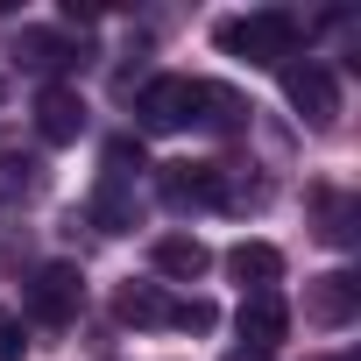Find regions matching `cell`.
Listing matches in <instances>:
<instances>
[{"label":"cell","mask_w":361,"mask_h":361,"mask_svg":"<svg viewBox=\"0 0 361 361\" xmlns=\"http://www.w3.org/2000/svg\"><path fill=\"white\" fill-rule=\"evenodd\" d=\"M15 64H29V71H64V64H78V50H71L57 29H22Z\"/></svg>","instance_id":"7c38bea8"},{"label":"cell","mask_w":361,"mask_h":361,"mask_svg":"<svg viewBox=\"0 0 361 361\" xmlns=\"http://www.w3.org/2000/svg\"><path fill=\"white\" fill-rule=\"evenodd\" d=\"M283 99H290L312 128H333V121H340V85H333V71H326L319 57H290V64H283Z\"/></svg>","instance_id":"277c9868"},{"label":"cell","mask_w":361,"mask_h":361,"mask_svg":"<svg viewBox=\"0 0 361 361\" xmlns=\"http://www.w3.org/2000/svg\"><path fill=\"white\" fill-rule=\"evenodd\" d=\"M36 135H43V142H78V135H85V99H78L71 85H43V99H36Z\"/></svg>","instance_id":"9c48e42d"},{"label":"cell","mask_w":361,"mask_h":361,"mask_svg":"<svg viewBox=\"0 0 361 361\" xmlns=\"http://www.w3.org/2000/svg\"><path fill=\"white\" fill-rule=\"evenodd\" d=\"M227 269H234V283H248V290H276V283H283V248H269V241H234Z\"/></svg>","instance_id":"8fae6325"},{"label":"cell","mask_w":361,"mask_h":361,"mask_svg":"<svg viewBox=\"0 0 361 361\" xmlns=\"http://www.w3.org/2000/svg\"><path fill=\"white\" fill-rule=\"evenodd\" d=\"M22 354H29V333H22V319L8 305H0V361H22Z\"/></svg>","instance_id":"2e32d148"},{"label":"cell","mask_w":361,"mask_h":361,"mask_svg":"<svg viewBox=\"0 0 361 361\" xmlns=\"http://www.w3.org/2000/svg\"><path fill=\"white\" fill-rule=\"evenodd\" d=\"M78 305H85V276H78L71 262H43L36 283H29V312H36L43 326H71Z\"/></svg>","instance_id":"5b68a950"},{"label":"cell","mask_w":361,"mask_h":361,"mask_svg":"<svg viewBox=\"0 0 361 361\" xmlns=\"http://www.w3.org/2000/svg\"><path fill=\"white\" fill-rule=\"evenodd\" d=\"M354 312H361V276L333 269V276H312L305 283V319L312 326H347Z\"/></svg>","instance_id":"52a82bcc"},{"label":"cell","mask_w":361,"mask_h":361,"mask_svg":"<svg viewBox=\"0 0 361 361\" xmlns=\"http://www.w3.org/2000/svg\"><path fill=\"white\" fill-rule=\"evenodd\" d=\"M241 340H248V354H276L283 347V333H290V305L276 298V290H248L241 298Z\"/></svg>","instance_id":"8992f818"},{"label":"cell","mask_w":361,"mask_h":361,"mask_svg":"<svg viewBox=\"0 0 361 361\" xmlns=\"http://www.w3.org/2000/svg\"><path fill=\"white\" fill-rule=\"evenodd\" d=\"M163 206H220V163H163Z\"/></svg>","instance_id":"ba28073f"},{"label":"cell","mask_w":361,"mask_h":361,"mask_svg":"<svg viewBox=\"0 0 361 361\" xmlns=\"http://www.w3.org/2000/svg\"><path fill=\"white\" fill-rule=\"evenodd\" d=\"M85 213H92V227H99V234H128V227H135V199L121 192V177H106V185L92 192V206H85Z\"/></svg>","instance_id":"4fadbf2b"},{"label":"cell","mask_w":361,"mask_h":361,"mask_svg":"<svg viewBox=\"0 0 361 361\" xmlns=\"http://www.w3.org/2000/svg\"><path fill=\"white\" fill-rule=\"evenodd\" d=\"M149 262H156V276H177V283H199L213 255H206V241H199V234H163V241L149 248Z\"/></svg>","instance_id":"30bf717a"},{"label":"cell","mask_w":361,"mask_h":361,"mask_svg":"<svg viewBox=\"0 0 361 361\" xmlns=\"http://www.w3.org/2000/svg\"><path fill=\"white\" fill-rule=\"evenodd\" d=\"M319 213H326V227H319V234H326L333 248H347V241H354V220H361V206H354V199H340V192H326V199H319Z\"/></svg>","instance_id":"9a60e30c"},{"label":"cell","mask_w":361,"mask_h":361,"mask_svg":"<svg viewBox=\"0 0 361 361\" xmlns=\"http://www.w3.org/2000/svg\"><path fill=\"white\" fill-rule=\"evenodd\" d=\"M199 106H206V85L199 78H149L142 92H135V121L149 128V135H170V128H192L199 121Z\"/></svg>","instance_id":"3957f363"},{"label":"cell","mask_w":361,"mask_h":361,"mask_svg":"<svg viewBox=\"0 0 361 361\" xmlns=\"http://www.w3.org/2000/svg\"><path fill=\"white\" fill-rule=\"evenodd\" d=\"M43 192V163L36 156H0V199H29Z\"/></svg>","instance_id":"5bb4252c"},{"label":"cell","mask_w":361,"mask_h":361,"mask_svg":"<svg viewBox=\"0 0 361 361\" xmlns=\"http://www.w3.org/2000/svg\"><path fill=\"white\" fill-rule=\"evenodd\" d=\"M213 43L241 64H290L298 57V15L283 8H262V15H227L213 29Z\"/></svg>","instance_id":"6da1fadb"},{"label":"cell","mask_w":361,"mask_h":361,"mask_svg":"<svg viewBox=\"0 0 361 361\" xmlns=\"http://www.w3.org/2000/svg\"><path fill=\"white\" fill-rule=\"evenodd\" d=\"M114 312H121L128 326H192V333H206V326L220 319L206 298H192V305L163 298V283H121V290H114Z\"/></svg>","instance_id":"7a4b0ae2"}]
</instances>
